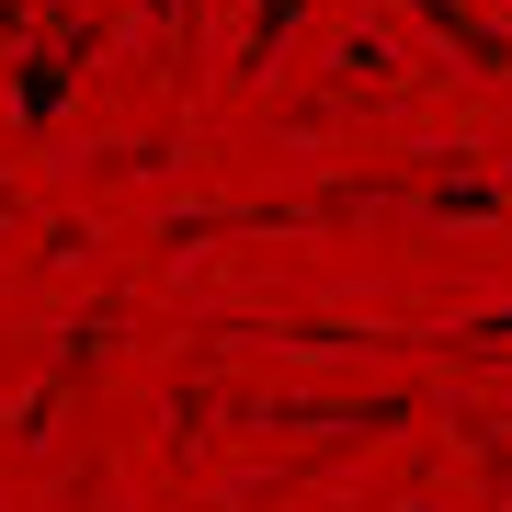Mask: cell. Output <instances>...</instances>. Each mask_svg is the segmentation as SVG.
Here are the masks:
<instances>
[{
  "label": "cell",
  "instance_id": "6da1fadb",
  "mask_svg": "<svg viewBox=\"0 0 512 512\" xmlns=\"http://www.w3.org/2000/svg\"><path fill=\"white\" fill-rule=\"evenodd\" d=\"M103 35H114L103 12H69L46 46H23V69H12V126H23V137H46L57 114H69V92H80V69H92Z\"/></svg>",
  "mask_w": 512,
  "mask_h": 512
},
{
  "label": "cell",
  "instance_id": "7a4b0ae2",
  "mask_svg": "<svg viewBox=\"0 0 512 512\" xmlns=\"http://www.w3.org/2000/svg\"><path fill=\"white\" fill-rule=\"evenodd\" d=\"M410 12H421V23H433V35H444V46H456V57H467V69H478V80H501V69H512V23H478V12H467V0H410Z\"/></svg>",
  "mask_w": 512,
  "mask_h": 512
},
{
  "label": "cell",
  "instance_id": "3957f363",
  "mask_svg": "<svg viewBox=\"0 0 512 512\" xmlns=\"http://www.w3.org/2000/svg\"><path fill=\"white\" fill-rule=\"evenodd\" d=\"M308 12H319V0H251V46H239V69H274V46H285Z\"/></svg>",
  "mask_w": 512,
  "mask_h": 512
}]
</instances>
